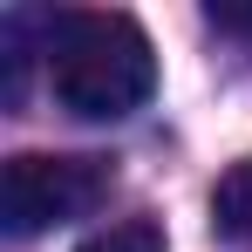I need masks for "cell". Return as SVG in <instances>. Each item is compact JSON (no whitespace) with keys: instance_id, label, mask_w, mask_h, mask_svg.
<instances>
[{"instance_id":"1","label":"cell","mask_w":252,"mask_h":252,"mask_svg":"<svg viewBox=\"0 0 252 252\" xmlns=\"http://www.w3.org/2000/svg\"><path fill=\"white\" fill-rule=\"evenodd\" d=\"M41 62H48L55 102L68 116H82V123H123L129 109H143L150 89H157V48H150V34L129 14H109V7L48 14Z\"/></svg>"},{"instance_id":"2","label":"cell","mask_w":252,"mask_h":252,"mask_svg":"<svg viewBox=\"0 0 252 252\" xmlns=\"http://www.w3.org/2000/svg\"><path fill=\"white\" fill-rule=\"evenodd\" d=\"M116 191L109 157H62V150H21L0 170V225L14 239H34L55 225L95 218Z\"/></svg>"},{"instance_id":"3","label":"cell","mask_w":252,"mask_h":252,"mask_svg":"<svg viewBox=\"0 0 252 252\" xmlns=\"http://www.w3.org/2000/svg\"><path fill=\"white\" fill-rule=\"evenodd\" d=\"M211 225H218L225 239L252 246V157H239V164L218 177V191H211Z\"/></svg>"},{"instance_id":"4","label":"cell","mask_w":252,"mask_h":252,"mask_svg":"<svg viewBox=\"0 0 252 252\" xmlns=\"http://www.w3.org/2000/svg\"><path fill=\"white\" fill-rule=\"evenodd\" d=\"M82 252H164V232H157V218H123V225L95 232Z\"/></svg>"},{"instance_id":"5","label":"cell","mask_w":252,"mask_h":252,"mask_svg":"<svg viewBox=\"0 0 252 252\" xmlns=\"http://www.w3.org/2000/svg\"><path fill=\"white\" fill-rule=\"evenodd\" d=\"M205 14H211V28H225V34H252V7H239V0H211Z\"/></svg>"}]
</instances>
